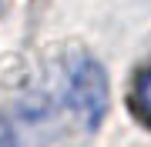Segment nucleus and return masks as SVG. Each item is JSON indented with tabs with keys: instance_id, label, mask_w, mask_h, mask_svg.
I'll return each instance as SVG.
<instances>
[{
	"instance_id": "f03ea898",
	"label": "nucleus",
	"mask_w": 151,
	"mask_h": 147,
	"mask_svg": "<svg viewBox=\"0 0 151 147\" xmlns=\"http://www.w3.org/2000/svg\"><path fill=\"white\" fill-rule=\"evenodd\" d=\"M131 107H134V114L145 120V124H151V67L134 80V90H131Z\"/></svg>"
},
{
	"instance_id": "f257e3e1",
	"label": "nucleus",
	"mask_w": 151,
	"mask_h": 147,
	"mask_svg": "<svg viewBox=\"0 0 151 147\" xmlns=\"http://www.w3.org/2000/svg\"><path fill=\"white\" fill-rule=\"evenodd\" d=\"M108 100H111V90H108L104 67L94 57H81L74 64V70H70V80H67L70 110L77 114V120L87 131H97L104 124V114H108Z\"/></svg>"
}]
</instances>
